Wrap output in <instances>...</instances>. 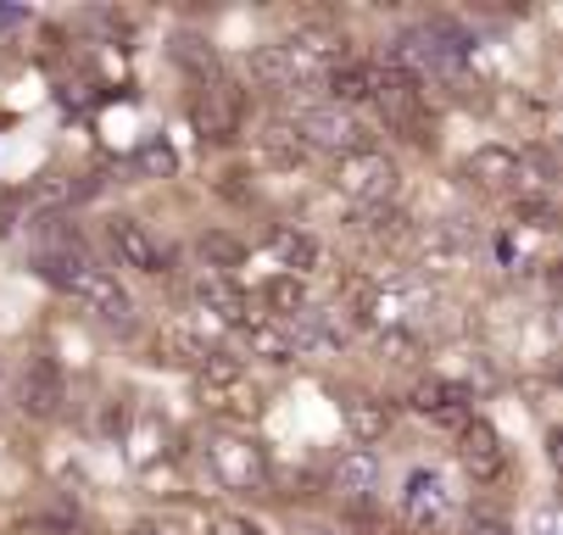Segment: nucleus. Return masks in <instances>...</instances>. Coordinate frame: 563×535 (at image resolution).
<instances>
[{"instance_id":"26","label":"nucleus","mask_w":563,"mask_h":535,"mask_svg":"<svg viewBox=\"0 0 563 535\" xmlns=\"http://www.w3.org/2000/svg\"><path fill=\"white\" fill-rule=\"evenodd\" d=\"M263 308H268L274 319H301V313H307V285H301L296 274L268 279V285H263Z\"/></svg>"},{"instance_id":"19","label":"nucleus","mask_w":563,"mask_h":535,"mask_svg":"<svg viewBox=\"0 0 563 535\" xmlns=\"http://www.w3.org/2000/svg\"><path fill=\"white\" fill-rule=\"evenodd\" d=\"M374 90H379V62H341V67H330L324 73V96H330V107H363V101H374Z\"/></svg>"},{"instance_id":"21","label":"nucleus","mask_w":563,"mask_h":535,"mask_svg":"<svg viewBox=\"0 0 563 535\" xmlns=\"http://www.w3.org/2000/svg\"><path fill=\"white\" fill-rule=\"evenodd\" d=\"M274 257L301 279V274H312V268H324V246H318L307 229H290V223H279L274 229Z\"/></svg>"},{"instance_id":"23","label":"nucleus","mask_w":563,"mask_h":535,"mask_svg":"<svg viewBox=\"0 0 563 535\" xmlns=\"http://www.w3.org/2000/svg\"><path fill=\"white\" fill-rule=\"evenodd\" d=\"M257 140H263V157H268L274 168H301V163H312V151L301 145V134H296L285 118H274Z\"/></svg>"},{"instance_id":"11","label":"nucleus","mask_w":563,"mask_h":535,"mask_svg":"<svg viewBox=\"0 0 563 535\" xmlns=\"http://www.w3.org/2000/svg\"><path fill=\"white\" fill-rule=\"evenodd\" d=\"M457 464L474 486H497L508 475V446L486 419H468V424H457Z\"/></svg>"},{"instance_id":"25","label":"nucleus","mask_w":563,"mask_h":535,"mask_svg":"<svg viewBox=\"0 0 563 535\" xmlns=\"http://www.w3.org/2000/svg\"><path fill=\"white\" fill-rule=\"evenodd\" d=\"M246 73H252V85H263V90H296V85H290V62H285L279 40H274V45H257V51L246 56Z\"/></svg>"},{"instance_id":"10","label":"nucleus","mask_w":563,"mask_h":535,"mask_svg":"<svg viewBox=\"0 0 563 535\" xmlns=\"http://www.w3.org/2000/svg\"><path fill=\"white\" fill-rule=\"evenodd\" d=\"M107 252H112L118 268H129V274H140V279H163L168 263H174L168 246L156 241L140 218H107Z\"/></svg>"},{"instance_id":"18","label":"nucleus","mask_w":563,"mask_h":535,"mask_svg":"<svg viewBox=\"0 0 563 535\" xmlns=\"http://www.w3.org/2000/svg\"><path fill=\"white\" fill-rule=\"evenodd\" d=\"M145 352H151V363H156V368H190V374H196V368H207V363L218 357V352H212V346H207L196 330H179V324L156 330Z\"/></svg>"},{"instance_id":"2","label":"nucleus","mask_w":563,"mask_h":535,"mask_svg":"<svg viewBox=\"0 0 563 535\" xmlns=\"http://www.w3.org/2000/svg\"><path fill=\"white\" fill-rule=\"evenodd\" d=\"M463 174L468 185H479L486 196H503V201H525V196H541L552 168L530 151H514V145H479L463 157Z\"/></svg>"},{"instance_id":"32","label":"nucleus","mask_w":563,"mask_h":535,"mask_svg":"<svg viewBox=\"0 0 563 535\" xmlns=\"http://www.w3.org/2000/svg\"><path fill=\"white\" fill-rule=\"evenodd\" d=\"M129 535H179L174 524H163V519H145V524H134Z\"/></svg>"},{"instance_id":"15","label":"nucleus","mask_w":563,"mask_h":535,"mask_svg":"<svg viewBox=\"0 0 563 535\" xmlns=\"http://www.w3.org/2000/svg\"><path fill=\"white\" fill-rule=\"evenodd\" d=\"M62 402H67V386L51 357H29L23 374H18V408L29 419H62Z\"/></svg>"},{"instance_id":"29","label":"nucleus","mask_w":563,"mask_h":535,"mask_svg":"<svg viewBox=\"0 0 563 535\" xmlns=\"http://www.w3.org/2000/svg\"><path fill=\"white\" fill-rule=\"evenodd\" d=\"M201 535H263V524H252V519H240V513H207Z\"/></svg>"},{"instance_id":"14","label":"nucleus","mask_w":563,"mask_h":535,"mask_svg":"<svg viewBox=\"0 0 563 535\" xmlns=\"http://www.w3.org/2000/svg\"><path fill=\"white\" fill-rule=\"evenodd\" d=\"M352 235H357V241H368L374 252H408V246L419 241V223H413L408 212H401L396 201H385V207H357Z\"/></svg>"},{"instance_id":"12","label":"nucleus","mask_w":563,"mask_h":535,"mask_svg":"<svg viewBox=\"0 0 563 535\" xmlns=\"http://www.w3.org/2000/svg\"><path fill=\"white\" fill-rule=\"evenodd\" d=\"M408 408L430 424H468L474 419V391L457 386V379H446V374H424V379H413Z\"/></svg>"},{"instance_id":"4","label":"nucleus","mask_w":563,"mask_h":535,"mask_svg":"<svg viewBox=\"0 0 563 535\" xmlns=\"http://www.w3.org/2000/svg\"><path fill=\"white\" fill-rule=\"evenodd\" d=\"M201 457H207V475H212L223 491H268V486H274L268 452H263L252 435H240V430H218V435H207Z\"/></svg>"},{"instance_id":"1","label":"nucleus","mask_w":563,"mask_h":535,"mask_svg":"<svg viewBox=\"0 0 563 535\" xmlns=\"http://www.w3.org/2000/svg\"><path fill=\"white\" fill-rule=\"evenodd\" d=\"M40 274H45L56 290H67L85 313H96L101 324H112V330H129V324H134V296H129V285H123L112 268L90 263L85 252L40 257Z\"/></svg>"},{"instance_id":"30","label":"nucleus","mask_w":563,"mask_h":535,"mask_svg":"<svg viewBox=\"0 0 563 535\" xmlns=\"http://www.w3.org/2000/svg\"><path fill=\"white\" fill-rule=\"evenodd\" d=\"M463 535H514V524L503 513H468L463 519Z\"/></svg>"},{"instance_id":"3","label":"nucleus","mask_w":563,"mask_h":535,"mask_svg":"<svg viewBox=\"0 0 563 535\" xmlns=\"http://www.w3.org/2000/svg\"><path fill=\"white\" fill-rule=\"evenodd\" d=\"M374 112L390 134H401L408 145H435V107H430V90L408 73H396L379 62V90H374Z\"/></svg>"},{"instance_id":"8","label":"nucleus","mask_w":563,"mask_h":535,"mask_svg":"<svg viewBox=\"0 0 563 535\" xmlns=\"http://www.w3.org/2000/svg\"><path fill=\"white\" fill-rule=\"evenodd\" d=\"M307 151H330V157H346V151H363L368 145V129L357 123V112L346 107H330V101H307L285 118Z\"/></svg>"},{"instance_id":"20","label":"nucleus","mask_w":563,"mask_h":535,"mask_svg":"<svg viewBox=\"0 0 563 535\" xmlns=\"http://www.w3.org/2000/svg\"><path fill=\"white\" fill-rule=\"evenodd\" d=\"M341 413H346V424H352V435H357L363 446H368V441H385L390 424H396V408H390L385 397H374V391H346Z\"/></svg>"},{"instance_id":"13","label":"nucleus","mask_w":563,"mask_h":535,"mask_svg":"<svg viewBox=\"0 0 563 535\" xmlns=\"http://www.w3.org/2000/svg\"><path fill=\"white\" fill-rule=\"evenodd\" d=\"M401 519H408V530L419 535H441L446 519H452V491L435 469H419L408 475V491H401Z\"/></svg>"},{"instance_id":"6","label":"nucleus","mask_w":563,"mask_h":535,"mask_svg":"<svg viewBox=\"0 0 563 535\" xmlns=\"http://www.w3.org/2000/svg\"><path fill=\"white\" fill-rule=\"evenodd\" d=\"M279 51H285V62H290V85H296V90L324 85L330 67L352 62V40H346L341 29H330V23H301L296 34L279 40Z\"/></svg>"},{"instance_id":"9","label":"nucleus","mask_w":563,"mask_h":535,"mask_svg":"<svg viewBox=\"0 0 563 535\" xmlns=\"http://www.w3.org/2000/svg\"><path fill=\"white\" fill-rule=\"evenodd\" d=\"M246 90L229 85V79H212V85H196V101H190V118H196V134L207 145H234L246 134Z\"/></svg>"},{"instance_id":"22","label":"nucleus","mask_w":563,"mask_h":535,"mask_svg":"<svg viewBox=\"0 0 563 535\" xmlns=\"http://www.w3.org/2000/svg\"><path fill=\"white\" fill-rule=\"evenodd\" d=\"M240 346H246L252 357H263V363H290L296 357L290 330L285 324H268V319H252L246 330H240Z\"/></svg>"},{"instance_id":"28","label":"nucleus","mask_w":563,"mask_h":535,"mask_svg":"<svg viewBox=\"0 0 563 535\" xmlns=\"http://www.w3.org/2000/svg\"><path fill=\"white\" fill-rule=\"evenodd\" d=\"M12 535H73V524L62 513H23L12 524Z\"/></svg>"},{"instance_id":"17","label":"nucleus","mask_w":563,"mask_h":535,"mask_svg":"<svg viewBox=\"0 0 563 535\" xmlns=\"http://www.w3.org/2000/svg\"><path fill=\"white\" fill-rule=\"evenodd\" d=\"M190 290H196V308L212 313L218 324H229V330H246V324H252V296L240 290L229 274H207V268H201Z\"/></svg>"},{"instance_id":"27","label":"nucleus","mask_w":563,"mask_h":535,"mask_svg":"<svg viewBox=\"0 0 563 535\" xmlns=\"http://www.w3.org/2000/svg\"><path fill=\"white\" fill-rule=\"evenodd\" d=\"M196 252H201L207 274H229V268H240V263H246V246H240L234 235H223V229H207V235L196 241Z\"/></svg>"},{"instance_id":"5","label":"nucleus","mask_w":563,"mask_h":535,"mask_svg":"<svg viewBox=\"0 0 563 535\" xmlns=\"http://www.w3.org/2000/svg\"><path fill=\"white\" fill-rule=\"evenodd\" d=\"M196 402L212 413V419H223V424H252L257 413H263V397H257V386H252V374L240 368L234 357H212L207 368H196Z\"/></svg>"},{"instance_id":"7","label":"nucleus","mask_w":563,"mask_h":535,"mask_svg":"<svg viewBox=\"0 0 563 535\" xmlns=\"http://www.w3.org/2000/svg\"><path fill=\"white\" fill-rule=\"evenodd\" d=\"M330 185L346 201H357V207H385L396 196V185H401V168L385 157L379 145H363V151H346V157L330 163Z\"/></svg>"},{"instance_id":"31","label":"nucleus","mask_w":563,"mask_h":535,"mask_svg":"<svg viewBox=\"0 0 563 535\" xmlns=\"http://www.w3.org/2000/svg\"><path fill=\"white\" fill-rule=\"evenodd\" d=\"M140 168H145V174H168V168H174V151H168L163 140H151V145L140 151Z\"/></svg>"},{"instance_id":"24","label":"nucleus","mask_w":563,"mask_h":535,"mask_svg":"<svg viewBox=\"0 0 563 535\" xmlns=\"http://www.w3.org/2000/svg\"><path fill=\"white\" fill-rule=\"evenodd\" d=\"M174 62L190 73L196 85H212V79H223V73H218V51H212L201 34H179V40H174Z\"/></svg>"},{"instance_id":"16","label":"nucleus","mask_w":563,"mask_h":535,"mask_svg":"<svg viewBox=\"0 0 563 535\" xmlns=\"http://www.w3.org/2000/svg\"><path fill=\"white\" fill-rule=\"evenodd\" d=\"M330 491L352 508H374V491H379V457L368 446H352L335 457V469H330Z\"/></svg>"}]
</instances>
